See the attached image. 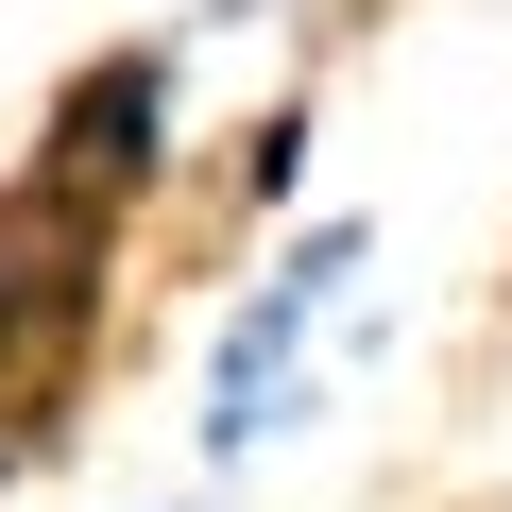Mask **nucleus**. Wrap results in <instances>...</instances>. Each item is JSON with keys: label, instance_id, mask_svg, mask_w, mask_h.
Instances as JSON below:
<instances>
[{"label": "nucleus", "instance_id": "f257e3e1", "mask_svg": "<svg viewBox=\"0 0 512 512\" xmlns=\"http://www.w3.org/2000/svg\"><path fill=\"white\" fill-rule=\"evenodd\" d=\"M376 274H393V239H376L359 205H308V222L256 239V274L222 291V325H205V359H188V461H205V478L291 461V444L359 393V359H376Z\"/></svg>", "mask_w": 512, "mask_h": 512}, {"label": "nucleus", "instance_id": "f03ea898", "mask_svg": "<svg viewBox=\"0 0 512 512\" xmlns=\"http://www.w3.org/2000/svg\"><path fill=\"white\" fill-rule=\"evenodd\" d=\"M120 274H137V222L69 171H0V495L35 461H69L86 427V376L120 342Z\"/></svg>", "mask_w": 512, "mask_h": 512}, {"label": "nucleus", "instance_id": "7ed1b4c3", "mask_svg": "<svg viewBox=\"0 0 512 512\" xmlns=\"http://www.w3.org/2000/svg\"><path fill=\"white\" fill-rule=\"evenodd\" d=\"M18 154L69 171V188H103L120 222H154V205L205 171V52H188V35H103V52L35 103Z\"/></svg>", "mask_w": 512, "mask_h": 512}, {"label": "nucleus", "instance_id": "20e7f679", "mask_svg": "<svg viewBox=\"0 0 512 512\" xmlns=\"http://www.w3.org/2000/svg\"><path fill=\"white\" fill-rule=\"evenodd\" d=\"M308 154H325V103H308V86H274L239 137H205V188H222L239 222H274V205L308 188Z\"/></svg>", "mask_w": 512, "mask_h": 512}, {"label": "nucleus", "instance_id": "39448f33", "mask_svg": "<svg viewBox=\"0 0 512 512\" xmlns=\"http://www.w3.org/2000/svg\"><path fill=\"white\" fill-rule=\"evenodd\" d=\"M137 512H222V495H137Z\"/></svg>", "mask_w": 512, "mask_h": 512}]
</instances>
